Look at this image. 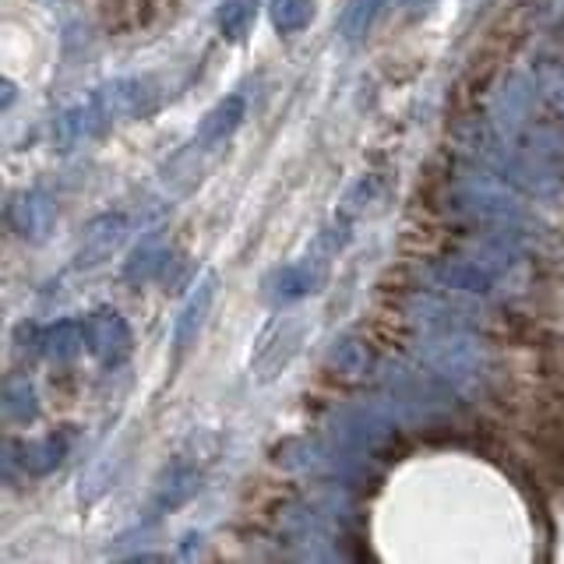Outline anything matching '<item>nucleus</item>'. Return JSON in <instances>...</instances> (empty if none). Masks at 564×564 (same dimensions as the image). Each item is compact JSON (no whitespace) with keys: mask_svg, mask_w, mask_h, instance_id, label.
Masks as SVG:
<instances>
[{"mask_svg":"<svg viewBox=\"0 0 564 564\" xmlns=\"http://www.w3.org/2000/svg\"><path fill=\"white\" fill-rule=\"evenodd\" d=\"M523 438L529 449V473L537 487L564 501V424L529 413L523 417Z\"/></svg>","mask_w":564,"mask_h":564,"instance_id":"1","label":"nucleus"},{"mask_svg":"<svg viewBox=\"0 0 564 564\" xmlns=\"http://www.w3.org/2000/svg\"><path fill=\"white\" fill-rule=\"evenodd\" d=\"M367 335H370V343L384 353H403L409 343V324L403 321V315H399L395 307H384L367 321Z\"/></svg>","mask_w":564,"mask_h":564,"instance_id":"3","label":"nucleus"},{"mask_svg":"<svg viewBox=\"0 0 564 564\" xmlns=\"http://www.w3.org/2000/svg\"><path fill=\"white\" fill-rule=\"evenodd\" d=\"M487 335L501 346L523 350V353H540L554 343L551 329H547V318H540L537 310H518V307H501L498 315H491L487 324Z\"/></svg>","mask_w":564,"mask_h":564,"instance_id":"2","label":"nucleus"}]
</instances>
